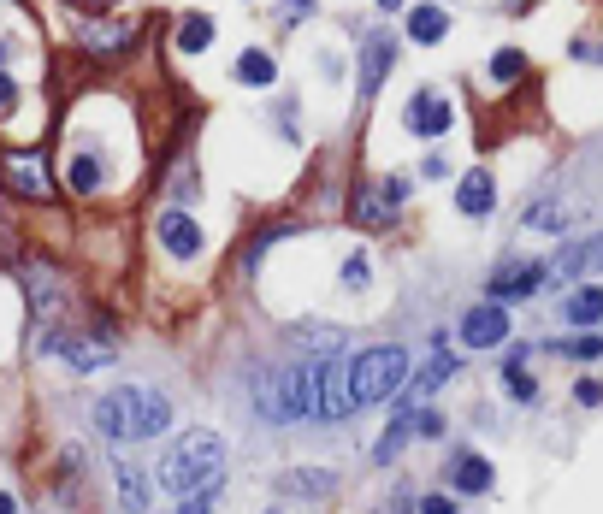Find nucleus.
<instances>
[{"mask_svg": "<svg viewBox=\"0 0 603 514\" xmlns=\"http://www.w3.org/2000/svg\"><path fill=\"white\" fill-rule=\"evenodd\" d=\"M160 243H166V255L190 260V255H201V225L184 219V213H160Z\"/></svg>", "mask_w": 603, "mask_h": 514, "instance_id": "nucleus-11", "label": "nucleus"}, {"mask_svg": "<svg viewBox=\"0 0 603 514\" xmlns=\"http://www.w3.org/2000/svg\"><path fill=\"white\" fill-rule=\"evenodd\" d=\"M0 65H6V42H0Z\"/></svg>", "mask_w": 603, "mask_h": 514, "instance_id": "nucleus-36", "label": "nucleus"}, {"mask_svg": "<svg viewBox=\"0 0 603 514\" xmlns=\"http://www.w3.org/2000/svg\"><path fill=\"white\" fill-rule=\"evenodd\" d=\"M207 42H213V18H207V12H190V18L178 24V48H184V54H201Z\"/></svg>", "mask_w": 603, "mask_h": 514, "instance_id": "nucleus-20", "label": "nucleus"}, {"mask_svg": "<svg viewBox=\"0 0 603 514\" xmlns=\"http://www.w3.org/2000/svg\"><path fill=\"white\" fill-rule=\"evenodd\" d=\"M556 225H562V207H550V201H544V207H527V231H556Z\"/></svg>", "mask_w": 603, "mask_h": 514, "instance_id": "nucleus-26", "label": "nucleus"}, {"mask_svg": "<svg viewBox=\"0 0 603 514\" xmlns=\"http://www.w3.org/2000/svg\"><path fill=\"white\" fill-rule=\"evenodd\" d=\"M278 390H284V414H290V420H320V361L290 367V373L278 379Z\"/></svg>", "mask_w": 603, "mask_h": 514, "instance_id": "nucleus-5", "label": "nucleus"}, {"mask_svg": "<svg viewBox=\"0 0 603 514\" xmlns=\"http://www.w3.org/2000/svg\"><path fill=\"white\" fill-rule=\"evenodd\" d=\"M237 77H243V83H272V77H278V65H272V54L249 48V54L237 60Z\"/></svg>", "mask_w": 603, "mask_h": 514, "instance_id": "nucleus-24", "label": "nucleus"}, {"mask_svg": "<svg viewBox=\"0 0 603 514\" xmlns=\"http://www.w3.org/2000/svg\"><path fill=\"white\" fill-rule=\"evenodd\" d=\"M544 278H550V260H503L497 272H491V302H515V296H538L544 290Z\"/></svg>", "mask_w": 603, "mask_h": 514, "instance_id": "nucleus-6", "label": "nucleus"}, {"mask_svg": "<svg viewBox=\"0 0 603 514\" xmlns=\"http://www.w3.org/2000/svg\"><path fill=\"white\" fill-rule=\"evenodd\" d=\"M6 178H12L18 190L30 195V201H48V195H54V184H48V172H42V166H36L30 154H6Z\"/></svg>", "mask_w": 603, "mask_h": 514, "instance_id": "nucleus-14", "label": "nucleus"}, {"mask_svg": "<svg viewBox=\"0 0 603 514\" xmlns=\"http://www.w3.org/2000/svg\"><path fill=\"white\" fill-rule=\"evenodd\" d=\"M343 284H349V290H361V284H367V255H349V260H343Z\"/></svg>", "mask_w": 603, "mask_h": 514, "instance_id": "nucleus-29", "label": "nucleus"}, {"mask_svg": "<svg viewBox=\"0 0 603 514\" xmlns=\"http://www.w3.org/2000/svg\"><path fill=\"white\" fill-rule=\"evenodd\" d=\"M12 101H18V83H12V77H6V71H0V113H6V107H12Z\"/></svg>", "mask_w": 603, "mask_h": 514, "instance_id": "nucleus-33", "label": "nucleus"}, {"mask_svg": "<svg viewBox=\"0 0 603 514\" xmlns=\"http://www.w3.org/2000/svg\"><path fill=\"white\" fill-rule=\"evenodd\" d=\"M562 349H568V355H586V361H592L603 343H598V337H574V343H562Z\"/></svg>", "mask_w": 603, "mask_h": 514, "instance_id": "nucleus-31", "label": "nucleus"}, {"mask_svg": "<svg viewBox=\"0 0 603 514\" xmlns=\"http://www.w3.org/2000/svg\"><path fill=\"white\" fill-rule=\"evenodd\" d=\"M402 195H408L402 178H391V184H367V190L355 195V219H361V225H385V219H397Z\"/></svg>", "mask_w": 603, "mask_h": 514, "instance_id": "nucleus-8", "label": "nucleus"}, {"mask_svg": "<svg viewBox=\"0 0 603 514\" xmlns=\"http://www.w3.org/2000/svg\"><path fill=\"white\" fill-rule=\"evenodd\" d=\"M592 266H603V231H598V237L568 243L562 255L550 260V278H580V272H592Z\"/></svg>", "mask_w": 603, "mask_h": 514, "instance_id": "nucleus-10", "label": "nucleus"}, {"mask_svg": "<svg viewBox=\"0 0 603 514\" xmlns=\"http://www.w3.org/2000/svg\"><path fill=\"white\" fill-rule=\"evenodd\" d=\"M521 355H527V349H515V355H509V367H503V379H509V396H515V402H538V385L527 379Z\"/></svg>", "mask_w": 603, "mask_h": 514, "instance_id": "nucleus-22", "label": "nucleus"}, {"mask_svg": "<svg viewBox=\"0 0 603 514\" xmlns=\"http://www.w3.org/2000/svg\"><path fill=\"white\" fill-rule=\"evenodd\" d=\"M444 379H456V355H444V349H438V355H432L420 373H408V385H402V402H414V396H432V390L444 385Z\"/></svg>", "mask_w": 603, "mask_h": 514, "instance_id": "nucleus-13", "label": "nucleus"}, {"mask_svg": "<svg viewBox=\"0 0 603 514\" xmlns=\"http://www.w3.org/2000/svg\"><path fill=\"white\" fill-rule=\"evenodd\" d=\"M113 473H119L125 509H142V503H148V479H142V467H131V461H113Z\"/></svg>", "mask_w": 603, "mask_h": 514, "instance_id": "nucleus-21", "label": "nucleus"}, {"mask_svg": "<svg viewBox=\"0 0 603 514\" xmlns=\"http://www.w3.org/2000/svg\"><path fill=\"white\" fill-rule=\"evenodd\" d=\"M562 314H568V325H598V320H603V290H598V284H586V290H574Z\"/></svg>", "mask_w": 603, "mask_h": 514, "instance_id": "nucleus-19", "label": "nucleus"}, {"mask_svg": "<svg viewBox=\"0 0 603 514\" xmlns=\"http://www.w3.org/2000/svg\"><path fill=\"white\" fill-rule=\"evenodd\" d=\"M462 343L468 349H497V343H509V314H503V302H479L462 314Z\"/></svg>", "mask_w": 603, "mask_h": 514, "instance_id": "nucleus-7", "label": "nucleus"}, {"mask_svg": "<svg viewBox=\"0 0 603 514\" xmlns=\"http://www.w3.org/2000/svg\"><path fill=\"white\" fill-rule=\"evenodd\" d=\"M450 119H456V113H450L444 95H414V101H408V130H414V136H444Z\"/></svg>", "mask_w": 603, "mask_h": 514, "instance_id": "nucleus-9", "label": "nucleus"}, {"mask_svg": "<svg viewBox=\"0 0 603 514\" xmlns=\"http://www.w3.org/2000/svg\"><path fill=\"white\" fill-rule=\"evenodd\" d=\"M0 514H18V503H12V497H6V491H0Z\"/></svg>", "mask_w": 603, "mask_h": 514, "instance_id": "nucleus-34", "label": "nucleus"}, {"mask_svg": "<svg viewBox=\"0 0 603 514\" xmlns=\"http://www.w3.org/2000/svg\"><path fill=\"white\" fill-rule=\"evenodd\" d=\"M48 349H54V355H66L71 367H83V373L113 367V343H89V337H54Z\"/></svg>", "mask_w": 603, "mask_h": 514, "instance_id": "nucleus-12", "label": "nucleus"}, {"mask_svg": "<svg viewBox=\"0 0 603 514\" xmlns=\"http://www.w3.org/2000/svg\"><path fill=\"white\" fill-rule=\"evenodd\" d=\"M219 467H225V438L219 432H190V438H178L172 455L160 461V491H172V497H190L201 485H219Z\"/></svg>", "mask_w": 603, "mask_h": 514, "instance_id": "nucleus-2", "label": "nucleus"}, {"mask_svg": "<svg viewBox=\"0 0 603 514\" xmlns=\"http://www.w3.org/2000/svg\"><path fill=\"white\" fill-rule=\"evenodd\" d=\"M66 178H71V190H77V195H95V190H101V160L77 154V160H71V172H66Z\"/></svg>", "mask_w": 603, "mask_h": 514, "instance_id": "nucleus-23", "label": "nucleus"}, {"mask_svg": "<svg viewBox=\"0 0 603 514\" xmlns=\"http://www.w3.org/2000/svg\"><path fill=\"white\" fill-rule=\"evenodd\" d=\"M420 514H456V503H450V497H426V503H420Z\"/></svg>", "mask_w": 603, "mask_h": 514, "instance_id": "nucleus-32", "label": "nucleus"}, {"mask_svg": "<svg viewBox=\"0 0 603 514\" xmlns=\"http://www.w3.org/2000/svg\"><path fill=\"white\" fill-rule=\"evenodd\" d=\"M574 402H586V408H598V402H603V385H592V379H580V385H574Z\"/></svg>", "mask_w": 603, "mask_h": 514, "instance_id": "nucleus-30", "label": "nucleus"}, {"mask_svg": "<svg viewBox=\"0 0 603 514\" xmlns=\"http://www.w3.org/2000/svg\"><path fill=\"white\" fill-rule=\"evenodd\" d=\"M414 432H420V438H444V414L420 408V414H414Z\"/></svg>", "mask_w": 603, "mask_h": 514, "instance_id": "nucleus-28", "label": "nucleus"}, {"mask_svg": "<svg viewBox=\"0 0 603 514\" xmlns=\"http://www.w3.org/2000/svg\"><path fill=\"white\" fill-rule=\"evenodd\" d=\"M521 71H527V54H521V48H503V54L491 60V83H515Z\"/></svg>", "mask_w": 603, "mask_h": 514, "instance_id": "nucleus-25", "label": "nucleus"}, {"mask_svg": "<svg viewBox=\"0 0 603 514\" xmlns=\"http://www.w3.org/2000/svg\"><path fill=\"white\" fill-rule=\"evenodd\" d=\"M349 373H355V396H361V408H367V402H391V396H402L414 361H408L402 343H373V349H361V355L349 361Z\"/></svg>", "mask_w": 603, "mask_h": 514, "instance_id": "nucleus-3", "label": "nucleus"}, {"mask_svg": "<svg viewBox=\"0 0 603 514\" xmlns=\"http://www.w3.org/2000/svg\"><path fill=\"white\" fill-rule=\"evenodd\" d=\"M408 36L414 42H444L450 36V12L444 6H414L408 12Z\"/></svg>", "mask_w": 603, "mask_h": 514, "instance_id": "nucleus-17", "label": "nucleus"}, {"mask_svg": "<svg viewBox=\"0 0 603 514\" xmlns=\"http://www.w3.org/2000/svg\"><path fill=\"white\" fill-rule=\"evenodd\" d=\"M355 408H361V396H355L349 355H326L320 361V420H349Z\"/></svg>", "mask_w": 603, "mask_h": 514, "instance_id": "nucleus-4", "label": "nucleus"}, {"mask_svg": "<svg viewBox=\"0 0 603 514\" xmlns=\"http://www.w3.org/2000/svg\"><path fill=\"white\" fill-rule=\"evenodd\" d=\"M95 426L107 438H160L172 426V402L160 390H142V385H119L113 396L95 402Z\"/></svg>", "mask_w": 603, "mask_h": 514, "instance_id": "nucleus-1", "label": "nucleus"}, {"mask_svg": "<svg viewBox=\"0 0 603 514\" xmlns=\"http://www.w3.org/2000/svg\"><path fill=\"white\" fill-rule=\"evenodd\" d=\"M213 491H219V485H201V491H190L178 514H213Z\"/></svg>", "mask_w": 603, "mask_h": 514, "instance_id": "nucleus-27", "label": "nucleus"}, {"mask_svg": "<svg viewBox=\"0 0 603 514\" xmlns=\"http://www.w3.org/2000/svg\"><path fill=\"white\" fill-rule=\"evenodd\" d=\"M450 485H456V491H491V461H485V455H473V450H462L456 455V461H450Z\"/></svg>", "mask_w": 603, "mask_h": 514, "instance_id": "nucleus-15", "label": "nucleus"}, {"mask_svg": "<svg viewBox=\"0 0 603 514\" xmlns=\"http://www.w3.org/2000/svg\"><path fill=\"white\" fill-rule=\"evenodd\" d=\"M379 6H385V12H397V6H402V0H379Z\"/></svg>", "mask_w": 603, "mask_h": 514, "instance_id": "nucleus-35", "label": "nucleus"}, {"mask_svg": "<svg viewBox=\"0 0 603 514\" xmlns=\"http://www.w3.org/2000/svg\"><path fill=\"white\" fill-rule=\"evenodd\" d=\"M391 60H397L391 42H367V60H361V95H379V83H385Z\"/></svg>", "mask_w": 603, "mask_h": 514, "instance_id": "nucleus-18", "label": "nucleus"}, {"mask_svg": "<svg viewBox=\"0 0 603 514\" xmlns=\"http://www.w3.org/2000/svg\"><path fill=\"white\" fill-rule=\"evenodd\" d=\"M491 201H497V184H491V172H468L462 178V190H456V207L479 219V213H491Z\"/></svg>", "mask_w": 603, "mask_h": 514, "instance_id": "nucleus-16", "label": "nucleus"}]
</instances>
